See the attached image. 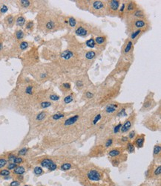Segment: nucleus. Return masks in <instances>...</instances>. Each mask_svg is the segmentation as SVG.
Listing matches in <instances>:
<instances>
[{
	"mask_svg": "<svg viewBox=\"0 0 161 186\" xmlns=\"http://www.w3.org/2000/svg\"><path fill=\"white\" fill-rule=\"evenodd\" d=\"M24 37H25V32L22 29L18 28L15 31V33H14V35H13V38H14V40L16 43L23 41Z\"/></svg>",
	"mask_w": 161,
	"mask_h": 186,
	"instance_id": "34",
	"label": "nucleus"
},
{
	"mask_svg": "<svg viewBox=\"0 0 161 186\" xmlns=\"http://www.w3.org/2000/svg\"><path fill=\"white\" fill-rule=\"evenodd\" d=\"M94 41L96 44V49L102 51L108 44V36L104 34H100L94 37Z\"/></svg>",
	"mask_w": 161,
	"mask_h": 186,
	"instance_id": "17",
	"label": "nucleus"
},
{
	"mask_svg": "<svg viewBox=\"0 0 161 186\" xmlns=\"http://www.w3.org/2000/svg\"><path fill=\"white\" fill-rule=\"evenodd\" d=\"M31 75L38 82H45L56 79L63 74L60 68L55 63L35 65L30 67Z\"/></svg>",
	"mask_w": 161,
	"mask_h": 186,
	"instance_id": "4",
	"label": "nucleus"
},
{
	"mask_svg": "<svg viewBox=\"0 0 161 186\" xmlns=\"http://www.w3.org/2000/svg\"><path fill=\"white\" fill-rule=\"evenodd\" d=\"M134 44L129 38L125 40L122 48H121V58L129 61L130 63L133 62L134 60Z\"/></svg>",
	"mask_w": 161,
	"mask_h": 186,
	"instance_id": "10",
	"label": "nucleus"
},
{
	"mask_svg": "<svg viewBox=\"0 0 161 186\" xmlns=\"http://www.w3.org/2000/svg\"><path fill=\"white\" fill-rule=\"evenodd\" d=\"M75 98H76V94L73 91H71L70 93H68V95H64V98L62 99V103L65 105L69 104L72 103L74 101Z\"/></svg>",
	"mask_w": 161,
	"mask_h": 186,
	"instance_id": "33",
	"label": "nucleus"
},
{
	"mask_svg": "<svg viewBox=\"0 0 161 186\" xmlns=\"http://www.w3.org/2000/svg\"><path fill=\"white\" fill-rule=\"evenodd\" d=\"M86 177L89 182L96 183L101 181L102 177V173L97 168H90L86 172Z\"/></svg>",
	"mask_w": 161,
	"mask_h": 186,
	"instance_id": "15",
	"label": "nucleus"
},
{
	"mask_svg": "<svg viewBox=\"0 0 161 186\" xmlns=\"http://www.w3.org/2000/svg\"><path fill=\"white\" fill-rule=\"evenodd\" d=\"M29 43L27 41H21L19 43H16L13 48L11 49L12 52L14 54H21L22 52H24L25 51H26L28 48H29Z\"/></svg>",
	"mask_w": 161,
	"mask_h": 186,
	"instance_id": "21",
	"label": "nucleus"
},
{
	"mask_svg": "<svg viewBox=\"0 0 161 186\" xmlns=\"http://www.w3.org/2000/svg\"><path fill=\"white\" fill-rule=\"evenodd\" d=\"M26 23V19L23 15H19L16 16V21H15V24L16 25V26L22 28L25 26Z\"/></svg>",
	"mask_w": 161,
	"mask_h": 186,
	"instance_id": "35",
	"label": "nucleus"
},
{
	"mask_svg": "<svg viewBox=\"0 0 161 186\" xmlns=\"http://www.w3.org/2000/svg\"><path fill=\"white\" fill-rule=\"evenodd\" d=\"M129 141V139L128 136H122V137L118 139V143L120 144H125L126 145V144L128 143Z\"/></svg>",
	"mask_w": 161,
	"mask_h": 186,
	"instance_id": "50",
	"label": "nucleus"
},
{
	"mask_svg": "<svg viewBox=\"0 0 161 186\" xmlns=\"http://www.w3.org/2000/svg\"><path fill=\"white\" fill-rule=\"evenodd\" d=\"M74 83L75 88L79 92H84L86 89L92 87V83L89 80L86 74H80L74 77Z\"/></svg>",
	"mask_w": 161,
	"mask_h": 186,
	"instance_id": "9",
	"label": "nucleus"
},
{
	"mask_svg": "<svg viewBox=\"0 0 161 186\" xmlns=\"http://www.w3.org/2000/svg\"><path fill=\"white\" fill-rule=\"evenodd\" d=\"M145 140H146V136L144 134L138 135V136H136V137L134 139V142L133 144H134V147L140 149L144 146Z\"/></svg>",
	"mask_w": 161,
	"mask_h": 186,
	"instance_id": "31",
	"label": "nucleus"
},
{
	"mask_svg": "<svg viewBox=\"0 0 161 186\" xmlns=\"http://www.w3.org/2000/svg\"><path fill=\"white\" fill-rule=\"evenodd\" d=\"M97 90L96 89H92V87H91L90 89H86L85 91H84L82 92V98L85 100L87 101H91L95 98L96 97V94H97Z\"/></svg>",
	"mask_w": 161,
	"mask_h": 186,
	"instance_id": "27",
	"label": "nucleus"
},
{
	"mask_svg": "<svg viewBox=\"0 0 161 186\" xmlns=\"http://www.w3.org/2000/svg\"><path fill=\"white\" fill-rule=\"evenodd\" d=\"M28 148L24 147V148L21 149V150L19 151L18 154H19V156H25V155H26V153H28Z\"/></svg>",
	"mask_w": 161,
	"mask_h": 186,
	"instance_id": "57",
	"label": "nucleus"
},
{
	"mask_svg": "<svg viewBox=\"0 0 161 186\" xmlns=\"http://www.w3.org/2000/svg\"><path fill=\"white\" fill-rule=\"evenodd\" d=\"M85 47H88L90 49H96V44H95V41H94V37L92 36L90 39H88V40L85 41V43H84Z\"/></svg>",
	"mask_w": 161,
	"mask_h": 186,
	"instance_id": "39",
	"label": "nucleus"
},
{
	"mask_svg": "<svg viewBox=\"0 0 161 186\" xmlns=\"http://www.w3.org/2000/svg\"><path fill=\"white\" fill-rule=\"evenodd\" d=\"M124 20L126 22V33L128 34L139 29L151 28V23L149 20H141V19L129 17L125 19Z\"/></svg>",
	"mask_w": 161,
	"mask_h": 186,
	"instance_id": "7",
	"label": "nucleus"
},
{
	"mask_svg": "<svg viewBox=\"0 0 161 186\" xmlns=\"http://www.w3.org/2000/svg\"><path fill=\"white\" fill-rule=\"evenodd\" d=\"M101 53L102 51L97 49H85L82 54V61L84 68L90 69L94 65L96 60L99 58Z\"/></svg>",
	"mask_w": 161,
	"mask_h": 186,
	"instance_id": "8",
	"label": "nucleus"
},
{
	"mask_svg": "<svg viewBox=\"0 0 161 186\" xmlns=\"http://www.w3.org/2000/svg\"><path fill=\"white\" fill-rule=\"evenodd\" d=\"M24 186H29V185H24Z\"/></svg>",
	"mask_w": 161,
	"mask_h": 186,
	"instance_id": "64",
	"label": "nucleus"
},
{
	"mask_svg": "<svg viewBox=\"0 0 161 186\" xmlns=\"http://www.w3.org/2000/svg\"><path fill=\"white\" fill-rule=\"evenodd\" d=\"M120 156L115 157V158H111V163H112V164H113L114 167H117V166L120 164L121 161H120Z\"/></svg>",
	"mask_w": 161,
	"mask_h": 186,
	"instance_id": "52",
	"label": "nucleus"
},
{
	"mask_svg": "<svg viewBox=\"0 0 161 186\" xmlns=\"http://www.w3.org/2000/svg\"><path fill=\"white\" fill-rule=\"evenodd\" d=\"M122 127V124L121 123H119L117 124V125H115L114 127H113V133L114 134H118L120 132V128Z\"/></svg>",
	"mask_w": 161,
	"mask_h": 186,
	"instance_id": "53",
	"label": "nucleus"
},
{
	"mask_svg": "<svg viewBox=\"0 0 161 186\" xmlns=\"http://www.w3.org/2000/svg\"><path fill=\"white\" fill-rule=\"evenodd\" d=\"M129 17L136 18V19H141V20H148V16H147L146 13L145 12V11L143 9L140 8V7L136 11H134L132 13H131L129 16H126L125 19L129 18Z\"/></svg>",
	"mask_w": 161,
	"mask_h": 186,
	"instance_id": "24",
	"label": "nucleus"
},
{
	"mask_svg": "<svg viewBox=\"0 0 161 186\" xmlns=\"http://www.w3.org/2000/svg\"><path fill=\"white\" fill-rule=\"evenodd\" d=\"M114 142V139L113 137H109L108 139H106L104 144H103V147L105 149H108L110 148L113 146Z\"/></svg>",
	"mask_w": 161,
	"mask_h": 186,
	"instance_id": "41",
	"label": "nucleus"
},
{
	"mask_svg": "<svg viewBox=\"0 0 161 186\" xmlns=\"http://www.w3.org/2000/svg\"><path fill=\"white\" fill-rule=\"evenodd\" d=\"M20 182L16 180L12 181L10 184V186H20Z\"/></svg>",
	"mask_w": 161,
	"mask_h": 186,
	"instance_id": "62",
	"label": "nucleus"
},
{
	"mask_svg": "<svg viewBox=\"0 0 161 186\" xmlns=\"http://www.w3.org/2000/svg\"><path fill=\"white\" fill-rule=\"evenodd\" d=\"M15 157H16V156H15V155L10 154V155L8 156V161H9L10 162H13V160H14Z\"/></svg>",
	"mask_w": 161,
	"mask_h": 186,
	"instance_id": "63",
	"label": "nucleus"
},
{
	"mask_svg": "<svg viewBox=\"0 0 161 186\" xmlns=\"http://www.w3.org/2000/svg\"><path fill=\"white\" fill-rule=\"evenodd\" d=\"M74 32L75 35L80 37H87L90 35H92V36H96L103 34L98 27L86 23L83 20H77V23L76 28L74 30Z\"/></svg>",
	"mask_w": 161,
	"mask_h": 186,
	"instance_id": "5",
	"label": "nucleus"
},
{
	"mask_svg": "<svg viewBox=\"0 0 161 186\" xmlns=\"http://www.w3.org/2000/svg\"><path fill=\"white\" fill-rule=\"evenodd\" d=\"M39 54L37 51V48H32L29 51L26 52L22 58L23 64L26 66H33L39 62Z\"/></svg>",
	"mask_w": 161,
	"mask_h": 186,
	"instance_id": "12",
	"label": "nucleus"
},
{
	"mask_svg": "<svg viewBox=\"0 0 161 186\" xmlns=\"http://www.w3.org/2000/svg\"><path fill=\"white\" fill-rule=\"evenodd\" d=\"M15 21L16 16L13 14H8L4 19V24L8 28H12L15 25Z\"/></svg>",
	"mask_w": 161,
	"mask_h": 186,
	"instance_id": "32",
	"label": "nucleus"
},
{
	"mask_svg": "<svg viewBox=\"0 0 161 186\" xmlns=\"http://www.w3.org/2000/svg\"><path fill=\"white\" fill-rule=\"evenodd\" d=\"M25 169L22 166H17L13 170V173L17 175H22L25 174Z\"/></svg>",
	"mask_w": 161,
	"mask_h": 186,
	"instance_id": "45",
	"label": "nucleus"
},
{
	"mask_svg": "<svg viewBox=\"0 0 161 186\" xmlns=\"http://www.w3.org/2000/svg\"><path fill=\"white\" fill-rule=\"evenodd\" d=\"M63 14L57 13L54 10H41L37 16V28L44 34L54 33L65 29L62 21Z\"/></svg>",
	"mask_w": 161,
	"mask_h": 186,
	"instance_id": "2",
	"label": "nucleus"
},
{
	"mask_svg": "<svg viewBox=\"0 0 161 186\" xmlns=\"http://www.w3.org/2000/svg\"><path fill=\"white\" fill-rule=\"evenodd\" d=\"M102 113H97L94 116V118H93V119H92V121H91V124L93 125V126H95V125H97V124H98V122L101 120V118H102Z\"/></svg>",
	"mask_w": 161,
	"mask_h": 186,
	"instance_id": "46",
	"label": "nucleus"
},
{
	"mask_svg": "<svg viewBox=\"0 0 161 186\" xmlns=\"http://www.w3.org/2000/svg\"><path fill=\"white\" fill-rule=\"evenodd\" d=\"M161 174V167L160 165H157L155 169L154 170V176H160Z\"/></svg>",
	"mask_w": 161,
	"mask_h": 186,
	"instance_id": "54",
	"label": "nucleus"
},
{
	"mask_svg": "<svg viewBox=\"0 0 161 186\" xmlns=\"http://www.w3.org/2000/svg\"><path fill=\"white\" fill-rule=\"evenodd\" d=\"M52 105V103L48 100H43L42 101H40V106L42 109H46V108H48L50 107V106Z\"/></svg>",
	"mask_w": 161,
	"mask_h": 186,
	"instance_id": "48",
	"label": "nucleus"
},
{
	"mask_svg": "<svg viewBox=\"0 0 161 186\" xmlns=\"http://www.w3.org/2000/svg\"><path fill=\"white\" fill-rule=\"evenodd\" d=\"M23 162V159L22 157H19V156H16L14 160H13V163L16 164H19Z\"/></svg>",
	"mask_w": 161,
	"mask_h": 186,
	"instance_id": "58",
	"label": "nucleus"
},
{
	"mask_svg": "<svg viewBox=\"0 0 161 186\" xmlns=\"http://www.w3.org/2000/svg\"><path fill=\"white\" fill-rule=\"evenodd\" d=\"M4 51V41L2 36H0V55L3 53Z\"/></svg>",
	"mask_w": 161,
	"mask_h": 186,
	"instance_id": "59",
	"label": "nucleus"
},
{
	"mask_svg": "<svg viewBox=\"0 0 161 186\" xmlns=\"http://www.w3.org/2000/svg\"><path fill=\"white\" fill-rule=\"evenodd\" d=\"M8 162L5 159H0V169L4 167L5 166H6Z\"/></svg>",
	"mask_w": 161,
	"mask_h": 186,
	"instance_id": "61",
	"label": "nucleus"
},
{
	"mask_svg": "<svg viewBox=\"0 0 161 186\" xmlns=\"http://www.w3.org/2000/svg\"><path fill=\"white\" fill-rule=\"evenodd\" d=\"M66 116V115L65 113H57L54 115L52 116V119L53 121H59V120H61L62 118H64Z\"/></svg>",
	"mask_w": 161,
	"mask_h": 186,
	"instance_id": "47",
	"label": "nucleus"
},
{
	"mask_svg": "<svg viewBox=\"0 0 161 186\" xmlns=\"http://www.w3.org/2000/svg\"><path fill=\"white\" fill-rule=\"evenodd\" d=\"M71 168V164L69 162H65L60 166V170L62 171H67Z\"/></svg>",
	"mask_w": 161,
	"mask_h": 186,
	"instance_id": "49",
	"label": "nucleus"
},
{
	"mask_svg": "<svg viewBox=\"0 0 161 186\" xmlns=\"http://www.w3.org/2000/svg\"><path fill=\"white\" fill-rule=\"evenodd\" d=\"M122 104L117 102V101H111L109 104H107L104 112L107 115H112L114 113H117V112L119 110V109L122 106Z\"/></svg>",
	"mask_w": 161,
	"mask_h": 186,
	"instance_id": "19",
	"label": "nucleus"
},
{
	"mask_svg": "<svg viewBox=\"0 0 161 186\" xmlns=\"http://www.w3.org/2000/svg\"><path fill=\"white\" fill-rule=\"evenodd\" d=\"M135 119H136V114L134 112V113H132L131 114V116L122 124V127L120 128V133H129L131 130V129L132 128L133 125L134 124Z\"/></svg>",
	"mask_w": 161,
	"mask_h": 186,
	"instance_id": "16",
	"label": "nucleus"
},
{
	"mask_svg": "<svg viewBox=\"0 0 161 186\" xmlns=\"http://www.w3.org/2000/svg\"><path fill=\"white\" fill-rule=\"evenodd\" d=\"M34 27H35V24H34V22L33 20H28L26 22L25 25V31H28V32H33V29H34Z\"/></svg>",
	"mask_w": 161,
	"mask_h": 186,
	"instance_id": "40",
	"label": "nucleus"
},
{
	"mask_svg": "<svg viewBox=\"0 0 161 186\" xmlns=\"http://www.w3.org/2000/svg\"><path fill=\"white\" fill-rule=\"evenodd\" d=\"M65 38L68 43L66 49L62 51L57 60L54 62L62 70L63 74H71L78 75L84 68L82 54L85 51V45L80 43L72 34H67Z\"/></svg>",
	"mask_w": 161,
	"mask_h": 186,
	"instance_id": "1",
	"label": "nucleus"
},
{
	"mask_svg": "<svg viewBox=\"0 0 161 186\" xmlns=\"http://www.w3.org/2000/svg\"><path fill=\"white\" fill-rule=\"evenodd\" d=\"M46 97L49 101H57L60 99V96L53 91H48Z\"/></svg>",
	"mask_w": 161,
	"mask_h": 186,
	"instance_id": "36",
	"label": "nucleus"
},
{
	"mask_svg": "<svg viewBox=\"0 0 161 186\" xmlns=\"http://www.w3.org/2000/svg\"><path fill=\"white\" fill-rule=\"evenodd\" d=\"M125 151H126L129 153H133L135 152V147L134 144L131 141H129L126 144V147H125Z\"/></svg>",
	"mask_w": 161,
	"mask_h": 186,
	"instance_id": "42",
	"label": "nucleus"
},
{
	"mask_svg": "<svg viewBox=\"0 0 161 186\" xmlns=\"http://www.w3.org/2000/svg\"><path fill=\"white\" fill-rule=\"evenodd\" d=\"M10 174V172L8 169H4V170L0 171V176H8Z\"/></svg>",
	"mask_w": 161,
	"mask_h": 186,
	"instance_id": "56",
	"label": "nucleus"
},
{
	"mask_svg": "<svg viewBox=\"0 0 161 186\" xmlns=\"http://www.w3.org/2000/svg\"><path fill=\"white\" fill-rule=\"evenodd\" d=\"M122 1L120 0H108L105 1V13L106 16L116 17Z\"/></svg>",
	"mask_w": 161,
	"mask_h": 186,
	"instance_id": "13",
	"label": "nucleus"
},
{
	"mask_svg": "<svg viewBox=\"0 0 161 186\" xmlns=\"http://www.w3.org/2000/svg\"><path fill=\"white\" fill-rule=\"evenodd\" d=\"M125 6H126V2L122 1L120 4V8L118 11V14H117V17H119L122 20H124V18H125Z\"/></svg>",
	"mask_w": 161,
	"mask_h": 186,
	"instance_id": "37",
	"label": "nucleus"
},
{
	"mask_svg": "<svg viewBox=\"0 0 161 186\" xmlns=\"http://www.w3.org/2000/svg\"><path fill=\"white\" fill-rule=\"evenodd\" d=\"M125 151V147H114L111 148L108 151V155L111 158H115L120 156L123 152Z\"/></svg>",
	"mask_w": 161,
	"mask_h": 186,
	"instance_id": "28",
	"label": "nucleus"
},
{
	"mask_svg": "<svg viewBox=\"0 0 161 186\" xmlns=\"http://www.w3.org/2000/svg\"><path fill=\"white\" fill-rule=\"evenodd\" d=\"M150 29L151 28H142V29H139V30L134 31L129 34V39L130 40H131L134 44H135L137 42V40L140 39V37L143 34L149 31Z\"/></svg>",
	"mask_w": 161,
	"mask_h": 186,
	"instance_id": "22",
	"label": "nucleus"
},
{
	"mask_svg": "<svg viewBox=\"0 0 161 186\" xmlns=\"http://www.w3.org/2000/svg\"><path fill=\"white\" fill-rule=\"evenodd\" d=\"M80 119V116L79 114H76L72 116H70L68 118H66L64 121H63V126L65 127H72L74 124H76Z\"/></svg>",
	"mask_w": 161,
	"mask_h": 186,
	"instance_id": "26",
	"label": "nucleus"
},
{
	"mask_svg": "<svg viewBox=\"0 0 161 186\" xmlns=\"http://www.w3.org/2000/svg\"><path fill=\"white\" fill-rule=\"evenodd\" d=\"M17 167V164L13 163V162H10L8 165V170L10 171V170H14L16 167Z\"/></svg>",
	"mask_w": 161,
	"mask_h": 186,
	"instance_id": "60",
	"label": "nucleus"
},
{
	"mask_svg": "<svg viewBox=\"0 0 161 186\" xmlns=\"http://www.w3.org/2000/svg\"><path fill=\"white\" fill-rule=\"evenodd\" d=\"M53 42L54 43L49 44V47L43 48L42 51V56L46 60L55 62L59 57V54L62 51V43L60 42V40H56Z\"/></svg>",
	"mask_w": 161,
	"mask_h": 186,
	"instance_id": "6",
	"label": "nucleus"
},
{
	"mask_svg": "<svg viewBox=\"0 0 161 186\" xmlns=\"http://www.w3.org/2000/svg\"><path fill=\"white\" fill-rule=\"evenodd\" d=\"M122 81L109 76L97 90L95 100L99 104H107L117 98L120 93Z\"/></svg>",
	"mask_w": 161,
	"mask_h": 186,
	"instance_id": "3",
	"label": "nucleus"
},
{
	"mask_svg": "<svg viewBox=\"0 0 161 186\" xmlns=\"http://www.w3.org/2000/svg\"><path fill=\"white\" fill-rule=\"evenodd\" d=\"M91 0H75L74 2L79 9L88 11L89 7L91 5Z\"/></svg>",
	"mask_w": 161,
	"mask_h": 186,
	"instance_id": "29",
	"label": "nucleus"
},
{
	"mask_svg": "<svg viewBox=\"0 0 161 186\" xmlns=\"http://www.w3.org/2000/svg\"><path fill=\"white\" fill-rule=\"evenodd\" d=\"M62 21L65 26V28H67L68 31H73L76 28L77 23V19L72 16H62Z\"/></svg>",
	"mask_w": 161,
	"mask_h": 186,
	"instance_id": "18",
	"label": "nucleus"
},
{
	"mask_svg": "<svg viewBox=\"0 0 161 186\" xmlns=\"http://www.w3.org/2000/svg\"><path fill=\"white\" fill-rule=\"evenodd\" d=\"M8 6L5 3L0 2V18L8 11Z\"/></svg>",
	"mask_w": 161,
	"mask_h": 186,
	"instance_id": "44",
	"label": "nucleus"
},
{
	"mask_svg": "<svg viewBox=\"0 0 161 186\" xmlns=\"http://www.w3.org/2000/svg\"><path fill=\"white\" fill-rule=\"evenodd\" d=\"M48 116V113L46 111H42L36 116V121H42Z\"/></svg>",
	"mask_w": 161,
	"mask_h": 186,
	"instance_id": "43",
	"label": "nucleus"
},
{
	"mask_svg": "<svg viewBox=\"0 0 161 186\" xmlns=\"http://www.w3.org/2000/svg\"><path fill=\"white\" fill-rule=\"evenodd\" d=\"M88 11L97 17L105 16V1H103V0H91Z\"/></svg>",
	"mask_w": 161,
	"mask_h": 186,
	"instance_id": "11",
	"label": "nucleus"
},
{
	"mask_svg": "<svg viewBox=\"0 0 161 186\" xmlns=\"http://www.w3.org/2000/svg\"><path fill=\"white\" fill-rule=\"evenodd\" d=\"M125 2H126V6H125V18H126L136 11L139 8V5L137 2L134 0H128Z\"/></svg>",
	"mask_w": 161,
	"mask_h": 186,
	"instance_id": "20",
	"label": "nucleus"
},
{
	"mask_svg": "<svg viewBox=\"0 0 161 186\" xmlns=\"http://www.w3.org/2000/svg\"><path fill=\"white\" fill-rule=\"evenodd\" d=\"M136 136H137V135H136V132L134 131V130H131V131H129V132L128 138H129V141H130V140H133V139H135Z\"/></svg>",
	"mask_w": 161,
	"mask_h": 186,
	"instance_id": "55",
	"label": "nucleus"
},
{
	"mask_svg": "<svg viewBox=\"0 0 161 186\" xmlns=\"http://www.w3.org/2000/svg\"><path fill=\"white\" fill-rule=\"evenodd\" d=\"M160 154H161V146H160V144H157L154 147L153 156H154V159H160Z\"/></svg>",
	"mask_w": 161,
	"mask_h": 186,
	"instance_id": "38",
	"label": "nucleus"
},
{
	"mask_svg": "<svg viewBox=\"0 0 161 186\" xmlns=\"http://www.w3.org/2000/svg\"><path fill=\"white\" fill-rule=\"evenodd\" d=\"M40 164L42 167L48 168L50 171H53L57 170V164L50 159H44L41 162Z\"/></svg>",
	"mask_w": 161,
	"mask_h": 186,
	"instance_id": "25",
	"label": "nucleus"
},
{
	"mask_svg": "<svg viewBox=\"0 0 161 186\" xmlns=\"http://www.w3.org/2000/svg\"><path fill=\"white\" fill-rule=\"evenodd\" d=\"M16 4L20 10L29 11L32 10L34 5V2L31 0H19L16 2Z\"/></svg>",
	"mask_w": 161,
	"mask_h": 186,
	"instance_id": "23",
	"label": "nucleus"
},
{
	"mask_svg": "<svg viewBox=\"0 0 161 186\" xmlns=\"http://www.w3.org/2000/svg\"><path fill=\"white\" fill-rule=\"evenodd\" d=\"M59 89L64 95H66L72 91V86L70 82H63L60 84Z\"/></svg>",
	"mask_w": 161,
	"mask_h": 186,
	"instance_id": "30",
	"label": "nucleus"
},
{
	"mask_svg": "<svg viewBox=\"0 0 161 186\" xmlns=\"http://www.w3.org/2000/svg\"><path fill=\"white\" fill-rule=\"evenodd\" d=\"M154 92H149L148 93L147 95L145 98L143 104H142L141 111L146 112V111L151 110V109H153L156 106L157 103L154 100Z\"/></svg>",
	"mask_w": 161,
	"mask_h": 186,
	"instance_id": "14",
	"label": "nucleus"
},
{
	"mask_svg": "<svg viewBox=\"0 0 161 186\" xmlns=\"http://www.w3.org/2000/svg\"><path fill=\"white\" fill-rule=\"evenodd\" d=\"M33 173L37 176H40L43 174V170L41 167H35L33 169Z\"/></svg>",
	"mask_w": 161,
	"mask_h": 186,
	"instance_id": "51",
	"label": "nucleus"
}]
</instances>
